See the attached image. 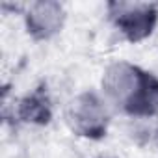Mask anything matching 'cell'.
<instances>
[{
  "label": "cell",
  "instance_id": "obj_1",
  "mask_svg": "<svg viewBox=\"0 0 158 158\" xmlns=\"http://www.w3.org/2000/svg\"><path fill=\"white\" fill-rule=\"evenodd\" d=\"M102 97L130 117H158V76L130 61L110 63L101 80Z\"/></svg>",
  "mask_w": 158,
  "mask_h": 158
},
{
  "label": "cell",
  "instance_id": "obj_2",
  "mask_svg": "<svg viewBox=\"0 0 158 158\" xmlns=\"http://www.w3.org/2000/svg\"><path fill=\"white\" fill-rule=\"evenodd\" d=\"M65 121L76 136L93 141L102 139L110 127V104L101 93L86 89L69 101Z\"/></svg>",
  "mask_w": 158,
  "mask_h": 158
},
{
  "label": "cell",
  "instance_id": "obj_3",
  "mask_svg": "<svg viewBox=\"0 0 158 158\" xmlns=\"http://www.w3.org/2000/svg\"><path fill=\"white\" fill-rule=\"evenodd\" d=\"M108 19L114 28L130 43H139L152 35L158 24V4L112 0L106 4Z\"/></svg>",
  "mask_w": 158,
  "mask_h": 158
},
{
  "label": "cell",
  "instance_id": "obj_4",
  "mask_svg": "<svg viewBox=\"0 0 158 158\" xmlns=\"http://www.w3.org/2000/svg\"><path fill=\"white\" fill-rule=\"evenodd\" d=\"M67 11L58 0H37L24 11V26L32 39L48 41L65 26Z\"/></svg>",
  "mask_w": 158,
  "mask_h": 158
},
{
  "label": "cell",
  "instance_id": "obj_5",
  "mask_svg": "<svg viewBox=\"0 0 158 158\" xmlns=\"http://www.w3.org/2000/svg\"><path fill=\"white\" fill-rule=\"evenodd\" d=\"M15 115L28 125H48L52 119V101L45 84L37 86L32 93L17 102Z\"/></svg>",
  "mask_w": 158,
  "mask_h": 158
},
{
  "label": "cell",
  "instance_id": "obj_6",
  "mask_svg": "<svg viewBox=\"0 0 158 158\" xmlns=\"http://www.w3.org/2000/svg\"><path fill=\"white\" fill-rule=\"evenodd\" d=\"M154 134H156V138H158V121H156V128H154Z\"/></svg>",
  "mask_w": 158,
  "mask_h": 158
},
{
  "label": "cell",
  "instance_id": "obj_7",
  "mask_svg": "<svg viewBox=\"0 0 158 158\" xmlns=\"http://www.w3.org/2000/svg\"><path fill=\"white\" fill-rule=\"evenodd\" d=\"M97 158H115V156H97Z\"/></svg>",
  "mask_w": 158,
  "mask_h": 158
}]
</instances>
